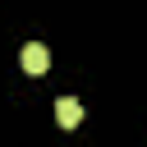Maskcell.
Wrapping results in <instances>:
<instances>
[{"mask_svg": "<svg viewBox=\"0 0 147 147\" xmlns=\"http://www.w3.org/2000/svg\"><path fill=\"white\" fill-rule=\"evenodd\" d=\"M18 60H23V74H37V78H41L46 69H51V51H46L41 41H28Z\"/></svg>", "mask_w": 147, "mask_h": 147, "instance_id": "1", "label": "cell"}, {"mask_svg": "<svg viewBox=\"0 0 147 147\" xmlns=\"http://www.w3.org/2000/svg\"><path fill=\"white\" fill-rule=\"evenodd\" d=\"M78 119H83V106H78L74 96H60V101H55V124H60V129H74Z\"/></svg>", "mask_w": 147, "mask_h": 147, "instance_id": "2", "label": "cell"}]
</instances>
